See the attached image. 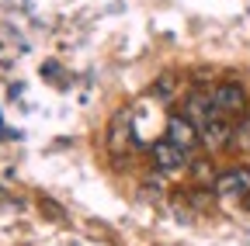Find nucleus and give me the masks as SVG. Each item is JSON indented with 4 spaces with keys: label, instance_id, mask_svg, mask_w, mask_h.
Here are the masks:
<instances>
[{
    "label": "nucleus",
    "instance_id": "nucleus-8",
    "mask_svg": "<svg viewBox=\"0 0 250 246\" xmlns=\"http://www.w3.org/2000/svg\"><path fill=\"white\" fill-rule=\"evenodd\" d=\"M188 173H191L202 188H215V163L208 160V156H191V163H188Z\"/></svg>",
    "mask_w": 250,
    "mask_h": 246
},
{
    "label": "nucleus",
    "instance_id": "nucleus-2",
    "mask_svg": "<svg viewBox=\"0 0 250 246\" xmlns=\"http://www.w3.org/2000/svg\"><path fill=\"white\" fill-rule=\"evenodd\" d=\"M212 108H215L219 114H226V118L247 114V90H243V83H233V80L219 83V87L212 90Z\"/></svg>",
    "mask_w": 250,
    "mask_h": 246
},
{
    "label": "nucleus",
    "instance_id": "nucleus-1",
    "mask_svg": "<svg viewBox=\"0 0 250 246\" xmlns=\"http://www.w3.org/2000/svg\"><path fill=\"white\" fill-rule=\"evenodd\" d=\"M198 142L208 149V152H215V149H223V146H233V121L226 118V114H212V118H205L202 125H198Z\"/></svg>",
    "mask_w": 250,
    "mask_h": 246
},
{
    "label": "nucleus",
    "instance_id": "nucleus-10",
    "mask_svg": "<svg viewBox=\"0 0 250 246\" xmlns=\"http://www.w3.org/2000/svg\"><path fill=\"white\" fill-rule=\"evenodd\" d=\"M233 142L243 146V149H250V118H243V121L233 125Z\"/></svg>",
    "mask_w": 250,
    "mask_h": 246
},
{
    "label": "nucleus",
    "instance_id": "nucleus-4",
    "mask_svg": "<svg viewBox=\"0 0 250 246\" xmlns=\"http://www.w3.org/2000/svg\"><path fill=\"white\" fill-rule=\"evenodd\" d=\"M164 139H170L177 149H184V152H195L202 142H198V125L188 114H181V111H174L170 118H167V135Z\"/></svg>",
    "mask_w": 250,
    "mask_h": 246
},
{
    "label": "nucleus",
    "instance_id": "nucleus-3",
    "mask_svg": "<svg viewBox=\"0 0 250 246\" xmlns=\"http://www.w3.org/2000/svg\"><path fill=\"white\" fill-rule=\"evenodd\" d=\"M149 160H153V167L160 173H174V170H184L188 163H191V152L177 149L170 139H160V142L149 146Z\"/></svg>",
    "mask_w": 250,
    "mask_h": 246
},
{
    "label": "nucleus",
    "instance_id": "nucleus-6",
    "mask_svg": "<svg viewBox=\"0 0 250 246\" xmlns=\"http://www.w3.org/2000/svg\"><path fill=\"white\" fill-rule=\"evenodd\" d=\"M132 142V111L129 108H122L115 118H111V125H108V149L111 152H125Z\"/></svg>",
    "mask_w": 250,
    "mask_h": 246
},
{
    "label": "nucleus",
    "instance_id": "nucleus-9",
    "mask_svg": "<svg viewBox=\"0 0 250 246\" xmlns=\"http://www.w3.org/2000/svg\"><path fill=\"white\" fill-rule=\"evenodd\" d=\"M174 87H177V76H174V73H164L160 80L153 83L149 94H153V97H160V101H170V90H174Z\"/></svg>",
    "mask_w": 250,
    "mask_h": 246
},
{
    "label": "nucleus",
    "instance_id": "nucleus-7",
    "mask_svg": "<svg viewBox=\"0 0 250 246\" xmlns=\"http://www.w3.org/2000/svg\"><path fill=\"white\" fill-rule=\"evenodd\" d=\"M181 114H188L195 121V125H202L205 118H212L215 114V108H212V94H202V90H191L188 94V101H184V111Z\"/></svg>",
    "mask_w": 250,
    "mask_h": 246
},
{
    "label": "nucleus",
    "instance_id": "nucleus-5",
    "mask_svg": "<svg viewBox=\"0 0 250 246\" xmlns=\"http://www.w3.org/2000/svg\"><path fill=\"white\" fill-rule=\"evenodd\" d=\"M212 191L223 194V198H243V194H250V167H233L226 173H219Z\"/></svg>",
    "mask_w": 250,
    "mask_h": 246
}]
</instances>
